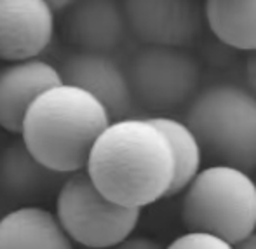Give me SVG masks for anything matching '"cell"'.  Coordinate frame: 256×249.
Here are the masks:
<instances>
[{
  "mask_svg": "<svg viewBox=\"0 0 256 249\" xmlns=\"http://www.w3.org/2000/svg\"><path fill=\"white\" fill-rule=\"evenodd\" d=\"M128 80L134 101L154 112L183 104L197 89L200 70L183 48L145 44L129 64Z\"/></svg>",
  "mask_w": 256,
  "mask_h": 249,
  "instance_id": "6",
  "label": "cell"
},
{
  "mask_svg": "<svg viewBox=\"0 0 256 249\" xmlns=\"http://www.w3.org/2000/svg\"><path fill=\"white\" fill-rule=\"evenodd\" d=\"M58 172L44 168L23 143L12 145L0 158V182L12 194H35L46 188Z\"/></svg>",
  "mask_w": 256,
  "mask_h": 249,
  "instance_id": "15",
  "label": "cell"
},
{
  "mask_svg": "<svg viewBox=\"0 0 256 249\" xmlns=\"http://www.w3.org/2000/svg\"><path fill=\"white\" fill-rule=\"evenodd\" d=\"M150 120L164 132L166 140L169 143V148L172 154V182L169 186L168 197L176 196L183 192L190 182L196 178V174L200 171L202 164V152H200L199 142L192 129L182 120H176L171 117H150Z\"/></svg>",
  "mask_w": 256,
  "mask_h": 249,
  "instance_id": "14",
  "label": "cell"
},
{
  "mask_svg": "<svg viewBox=\"0 0 256 249\" xmlns=\"http://www.w3.org/2000/svg\"><path fill=\"white\" fill-rule=\"evenodd\" d=\"M128 28L145 44L185 48L197 37L200 0H120Z\"/></svg>",
  "mask_w": 256,
  "mask_h": 249,
  "instance_id": "7",
  "label": "cell"
},
{
  "mask_svg": "<svg viewBox=\"0 0 256 249\" xmlns=\"http://www.w3.org/2000/svg\"><path fill=\"white\" fill-rule=\"evenodd\" d=\"M54 214L72 242L108 249L134 232L142 209L108 199L82 169L70 172L60 186Z\"/></svg>",
  "mask_w": 256,
  "mask_h": 249,
  "instance_id": "5",
  "label": "cell"
},
{
  "mask_svg": "<svg viewBox=\"0 0 256 249\" xmlns=\"http://www.w3.org/2000/svg\"><path fill=\"white\" fill-rule=\"evenodd\" d=\"M108 249H162L150 237H132V234Z\"/></svg>",
  "mask_w": 256,
  "mask_h": 249,
  "instance_id": "17",
  "label": "cell"
},
{
  "mask_svg": "<svg viewBox=\"0 0 256 249\" xmlns=\"http://www.w3.org/2000/svg\"><path fill=\"white\" fill-rule=\"evenodd\" d=\"M56 32V10L46 0H0V60L40 58Z\"/></svg>",
  "mask_w": 256,
  "mask_h": 249,
  "instance_id": "9",
  "label": "cell"
},
{
  "mask_svg": "<svg viewBox=\"0 0 256 249\" xmlns=\"http://www.w3.org/2000/svg\"><path fill=\"white\" fill-rule=\"evenodd\" d=\"M0 249H74V242L52 211L23 206L0 218Z\"/></svg>",
  "mask_w": 256,
  "mask_h": 249,
  "instance_id": "12",
  "label": "cell"
},
{
  "mask_svg": "<svg viewBox=\"0 0 256 249\" xmlns=\"http://www.w3.org/2000/svg\"><path fill=\"white\" fill-rule=\"evenodd\" d=\"M118 0H80L68 18V35L84 50L110 54L128 34Z\"/></svg>",
  "mask_w": 256,
  "mask_h": 249,
  "instance_id": "11",
  "label": "cell"
},
{
  "mask_svg": "<svg viewBox=\"0 0 256 249\" xmlns=\"http://www.w3.org/2000/svg\"><path fill=\"white\" fill-rule=\"evenodd\" d=\"M185 124L199 142L202 157L240 171H256V94L234 84L204 89Z\"/></svg>",
  "mask_w": 256,
  "mask_h": 249,
  "instance_id": "3",
  "label": "cell"
},
{
  "mask_svg": "<svg viewBox=\"0 0 256 249\" xmlns=\"http://www.w3.org/2000/svg\"><path fill=\"white\" fill-rule=\"evenodd\" d=\"M246 80L250 84V91L256 94V50L248 52L246 60Z\"/></svg>",
  "mask_w": 256,
  "mask_h": 249,
  "instance_id": "18",
  "label": "cell"
},
{
  "mask_svg": "<svg viewBox=\"0 0 256 249\" xmlns=\"http://www.w3.org/2000/svg\"><path fill=\"white\" fill-rule=\"evenodd\" d=\"M110 122L94 96L61 82L28 108L20 131L21 143L44 168L70 174L86 169L92 145Z\"/></svg>",
  "mask_w": 256,
  "mask_h": 249,
  "instance_id": "2",
  "label": "cell"
},
{
  "mask_svg": "<svg viewBox=\"0 0 256 249\" xmlns=\"http://www.w3.org/2000/svg\"><path fill=\"white\" fill-rule=\"evenodd\" d=\"M234 249H256V232L250 234L248 237L240 239L239 242L232 244Z\"/></svg>",
  "mask_w": 256,
  "mask_h": 249,
  "instance_id": "19",
  "label": "cell"
},
{
  "mask_svg": "<svg viewBox=\"0 0 256 249\" xmlns=\"http://www.w3.org/2000/svg\"><path fill=\"white\" fill-rule=\"evenodd\" d=\"M46 2L58 12V10H63V9H66V7H70L75 0H46Z\"/></svg>",
  "mask_w": 256,
  "mask_h": 249,
  "instance_id": "20",
  "label": "cell"
},
{
  "mask_svg": "<svg viewBox=\"0 0 256 249\" xmlns=\"http://www.w3.org/2000/svg\"><path fill=\"white\" fill-rule=\"evenodd\" d=\"M186 230L239 242L256 230V183L250 172L212 164L200 169L183 190Z\"/></svg>",
  "mask_w": 256,
  "mask_h": 249,
  "instance_id": "4",
  "label": "cell"
},
{
  "mask_svg": "<svg viewBox=\"0 0 256 249\" xmlns=\"http://www.w3.org/2000/svg\"><path fill=\"white\" fill-rule=\"evenodd\" d=\"M86 172L108 199L143 209L168 197L174 168L164 132L150 118L126 117L98 136Z\"/></svg>",
  "mask_w": 256,
  "mask_h": 249,
  "instance_id": "1",
  "label": "cell"
},
{
  "mask_svg": "<svg viewBox=\"0 0 256 249\" xmlns=\"http://www.w3.org/2000/svg\"><path fill=\"white\" fill-rule=\"evenodd\" d=\"M61 82L60 68L42 58L9 61L0 68V128L20 134L32 103Z\"/></svg>",
  "mask_w": 256,
  "mask_h": 249,
  "instance_id": "10",
  "label": "cell"
},
{
  "mask_svg": "<svg viewBox=\"0 0 256 249\" xmlns=\"http://www.w3.org/2000/svg\"><path fill=\"white\" fill-rule=\"evenodd\" d=\"M202 10L220 42L244 52L256 50V0H204Z\"/></svg>",
  "mask_w": 256,
  "mask_h": 249,
  "instance_id": "13",
  "label": "cell"
},
{
  "mask_svg": "<svg viewBox=\"0 0 256 249\" xmlns=\"http://www.w3.org/2000/svg\"><path fill=\"white\" fill-rule=\"evenodd\" d=\"M63 82L84 89L104 106L112 120L129 117L134 104L128 74L106 52L77 50L60 68Z\"/></svg>",
  "mask_w": 256,
  "mask_h": 249,
  "instance_id": "8",
  "label": "cell"
},
{
  "mask_svg": "<svg viewBox=\"0 0 256 249\" xmlns=\"http://www.w3.org/2000/svg\"><path fill=\"white\" fill-rule=\"evenodd\" d=\"M166 249H234L226 240L206 232H186L176 237Z\"/></svg>",
  "mask_w": 256,
  "mask_h": 249,
  "instance_id": "16",
  "label": "cell"
}]
</instances>
